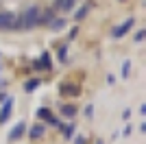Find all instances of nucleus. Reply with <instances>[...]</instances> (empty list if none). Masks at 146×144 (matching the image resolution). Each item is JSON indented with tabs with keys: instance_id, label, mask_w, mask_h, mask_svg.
Segmentation results:
<instances>
[{
	"instance_id": "obj_1",
	"label": "nucleus",
	"mask_w": 146,
	"mask_h": 144,
	"mask_svg": "<svg viewBox=\"0 0 146 144\" xmlns=\"http://www.w3.org/2000/svg\"><path fill=\"white\" fill-rule=\"evenodd\" d=\"M39 24V7H29L24 13H22V18L15 20V26L13 29H33Z\"/></svg>"
},
{
	"instance_id": "obj_2",
	"label": "nucleus",
	"mask_w": 146,
	"mask_h": 144,
	"mask_svg": "<svg viewBox=\"0 0 146 144\" xmlns=\"http://www.w3.org/2000/svg\"><path fill=\"white\" fill-rule=\"evenodd\" d=\"M15 15L13 13H0V29H13L15 26Z\"/></svg>"
},
{
	"instance_id": "obj_3",
	"label": "nucleus",
	"mask_w": 146,
	"mask_h": 144,
	"mask_svg": "<svg viewBox=\"0 0 146 144\" xmlns=\"http://www.w3.org/2000/svg\"><path fill=\"white\" fill-rule=\"evenodd\" d=\"M131 26H133V18H129L127 22H122L118 29H113V31H111V35H113V37H122L129 29H131Z\"/></svg>"
},
{
	"instance_id": "obj_4",
	"label": "nucleus",
	"mask_w": 146,
	"mask_h": 144,
	"mask_svg": "<svg viewBox=\"0 0 146 144\" xmlns=\"http://www.w3.org/2000/svg\"><path fill=\"white\" fill-rule=\"evenodd\" d=\"M37 116H39V118H44L46 122H50V125H55V127H59V125H61L59 120L52 116V111H50V109H39V111H37Z\"/></svg>"
},
{
	"instance_id": "obj_5",
	"label": "nucleus",
	"mask_w": 146,
	"mask_h": 144,
	"mask_svg": "<svg viewBox=\"0 0 146 144\" xmlns=\"http://www.w3.org/2000/svg\"><path fill=\"white\" fill-rule=\"evenodd\" d=\"M59 92L63 96H76L79 94V87H76V85H72V83H61L59 85Z\"/></svg>"
},
{
	"instance_id": "obj_6",
	"label": "nucleus",
	"mask_w": 146,
	"mask_h": 144,
	"mask_svg": "<svg viewBox=\"0 0 146 144\" xmlns=\"http://www.w3.org/2000/svg\"><path fill=\"white\" fill-rule=\"evenodd\" d=\"M11 109H13V98H7V105L0 111V122H7V120L11 118Z\"/></svg>"
},
{
	"instance_id": "obj_7",
	"label": "nucleus",
	"mask_w": 146,
	"mask_h": 144,
	"mask_svg": "<svg viewBox=\"0 0 146 144\" xmlns=\"http://www.w3.org/2000/svg\"><path fill=\"white\" fill-rule=\"evenodd\" d=\"M24 131H26V125H24V122H18V125L13 127V131L9 133V140H18V138H22V135H24Z\"/></svg>"
},
{
	"instance_id": "obj_8",
	"label": "nucleus",
	"mask_w": 146,
	"mask_h": 144,
	"mask_svg": "<svg viewBox=\"0 0 146 144\" xmlns=\"http://www.w3.org/2000/svg\"><path fill=\"white\" fill-rule=\"evenodd\" d=\"M74 2H76V0H57L55 7H57V9H61V11H70V9L74 7Z\"/></svg>"
},
{
	"instance_id": "obj_9",
	"label": "nucleus",
	"mask_w": 146,
	"mask_h": 144,
	"mask_svg": "<svg viewBox=\"0 0 146 144\" xmlns=\"http://www.w3.org/2000/svg\"><path fill=\"white\" fill-rule=\"evenodd\" d=\"M61 114L66 116V118H74V116H76V107H74V105H63V107H61Z\"/></svg>"
},
{
	"instance_id": "obj_10",
	"label": "nucleus",
	"mask_w": 146,
	"mask_h": 144,
	"mask_svg": "<svg viewBox=\"0 0 146 144\" xmlns=\"http://www.w3.org/2000/svg\"><path fill=\"white\" fill-rule=\"evenodd\" d=\"M44 131H46V127H44V125H35L33 129H31V138L37 140L39 135H44Z\"/></svg>"
},
{
	"instance_id": "obj_11",
	"label": "nucleus",
	"mask_w": 146,
	"mask_h": 144,
	"mask_svg": "<svg viewBox=\"0 0 146 144\" xmlns=\"http://www.w3.org/2000/svg\"><path fill=\"white\" fill-rule=\"evenodd\" d=\"M90 9H92V5H90V2H85V5L81 7L79 11H76V15H74V18H76V20H83V18L87 15V11H90Z\"/></svg>"
},
{
	"instance_id": "obj_12",
	"label": "nucleus",
	"mask_w": 146,
	"mask_h": 144,
	"mask_svg": "<svg viewBox=\"0 0 146 144\" xmlns=\"http://www.w3.org/2000/svg\"><path fill=\"white\" fill-rule=\"evenodd\" d=\"M63 26H66V20H63V18H59V20H50V29H52V31H61Z\"/></svg>"
},
{
	"instance_id": "obj_13",
	"label": "nucleus",
	"mask_w": 146,
	"mask_h": 144,
	"mask_svg": "<svg viewBox=\"0 0 146 144\" xmlns=\"http://www.w3.org/2000/svg\"><path fill=\"white\" fill-rule=\"evenodd\" d=\"M48 59H50V57H48V53H44V55H42V59H39L42 63H35V66H37V68H46V70H48V68H50Z\"/></svg>"
},
{
	"instance_id": "obj_14",
	"label": "nucleus",
	"mask_w": 146,
	"mask_h": 144,
	"mask_svg": "<svg viewBox=\"0 0 146 144\" xmlns=\"http://www.w3.org/2000/svg\"><path fill=\"white\" fill-rule=\"evenodd\" d=\"M59 127L63 129V135H66V138H72V133H74V127H70V125H66V127H63V125H59Z\"/></svg>"
},
{
	"instance_id": "obj_15",
	"label": "nucleus",
	"mask_w": 146,
	"mask_h": 144,
	"mask_svg": "<svg viewBox=\"0 0 146 144\" xmlns=\"http://www.w3.org/2000/svg\"><path fill=\"white\" fill-rule=\"evenodd\" d=\"M57 57H59V61H63V63H66V57H68V48H66V46H61V48H59V53H57Z\"/></svg>"
},
{
	"instance_id": "obj_16",
	"label": "nucleus",
	"mask_w": 146,
	"mask_h": 144,
	"mask_svg": "<svg viewBox=\"0 0 146 144\" xmlns=\"http://www.w3.org/2000/svg\"><path fill=\"white\" fill-rule=\"evenodd\" d=\"M37 85H39V79H33V81H29V83H26V92H33Z\"/></svg>"
},
{
	"instance_id": "obj_17",
	"label": "nucleus",
	"mask_w": 146,
	"mask_h": 144,
	"mask_svg": "<svg viewBox=\"0 0 146 144\" xmlns=\"http://www.w3.org/2000/svg\"><path fill=\"white\" fill-rule=\"evenodd\" d=\"M129 72H131V61H124L122 63V77H129Z\"/></svg>"
},
{
	"instance_id": "obj_18",
	"label": "nucleus",
	"mask_w": 146,
	"mask_h": 144,
	"mask_svg": "<svg viewBox=\"0 0 146 144\" xmlns=\"http://www.w3.org/2000/svg\"><path fill=\"white\" fill-rule=\"evenodd\" d=\"M74 144H87V140L83 138V135H76V138H74Z\"/></svg>"
},
{
	"instance_id": "obj_19",
	"label": "nucleus",
	"mask_w": 146,
	"mask_h": 144,
	"mask_svg": "<svg viewBox=\"0 0 146 144\" xmlns=\"http://www.w3.org/2000/svg\"><path fill=\"white\" fill-rule=\"evenodd\" d=\"M142 39H144V31H137L135 33V42H142Z\"/></svg>"
},
{
	"instance_id": "obj_20",
	"label": "nucleus",
	"mask_w": 146,
	"mask_h": 144,
	"mask_svg": "<svg viewBox=\"0 0 146 144\" xmlns=\"http://www.w3.org/2000/svg\"><path fill=\"white\" fill-rule=\"evenodd\" d=\"M98 144H103V142H98Z\"/></svg>"
}]
</instances>
